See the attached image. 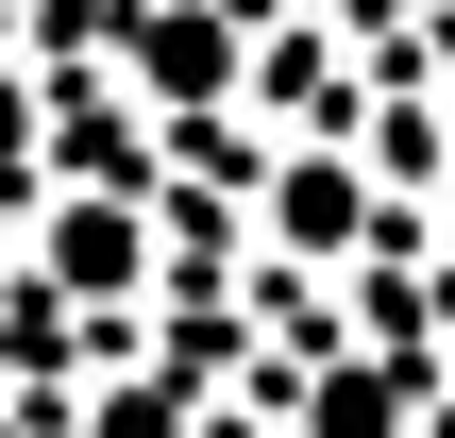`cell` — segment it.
<instances>
[{
    "label": "cell",
    "instance_id": "1",
    "mask_svg": "<svg viewBox=\"0 0 455 438\" xmlns=\"http://www.w3.org/2000/svg\"><path fill=\"white\" fill-rule=\"evenodd\" d=\"M51 270H68V304H101V287L135 270V219H118V203H68V219H51Z\"/></svg>",
    "mask_w": 455,
    "mask_h": 438
},
{
    "label": "cell",
    "instance_id": "2",
    "mask_svg": "<svg viewBox=\"0 0 455 438\" xmlns=\"http://www.w3.org/2000/svg\"><path fill=\"white\" fill-rule=\"evenodd\" d=\"M101 438H186V422H169V388H135V405H101Z\"/></svg>",
    "mask_w": 455,
    "mask_h": 438
}]
</instances>
